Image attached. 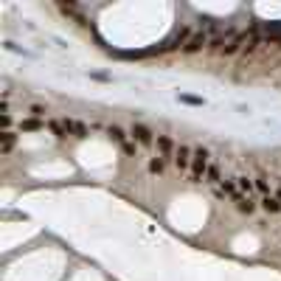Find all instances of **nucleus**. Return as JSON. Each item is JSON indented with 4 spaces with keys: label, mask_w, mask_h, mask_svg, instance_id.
I'll use <instances>...</instances> for the list:
<instances>
[{
    "label": "nucleus",
    "mask_w": 281,
    "mask_h": 281,
    "mask_svg": "<svg viewBox=\"0 0 281 281\" xmlns=\"http://www.w3.org/2000/svg\"><path fill=\"white\" fill-rule=\"evenodd\" d=\"M28 112H31V118H45V112H48V110H45V107H42V104H31V107H28Z\"/></svg>",
    "instance_id": "18"
},
{
    "label": "nucleus",
    "mask_w": 281,
    "mask_h": 281,
    "mask_svg": "<svg viewBox=\"0 0 281 281\" xmlns=\"http://www.w3.org/2000/svg\"><path fill=\"white\" fill-rule=\"evenodd\" d=\"M253 186H256V191H259L261 197H270V183H267L264 175H259L256 180H253Z\"/></svg>",
    "instance_id": "16"
},
{
    "label": "nucleus",
    "mask_w": 281,
    "mask_h": 281,
    "mask_svg": "<svg viewBox=\"0 0 281 281\" xmlns=\"http://www.w3.org/2000/svg\"><path fill=\"white\" fill-rule=\"evenodd\" d=\"M256 208H259V203H256L253 197H242V200L236 203V211H239V214H253Z\"/></svg>",
    "instance_id": "9"
},
{
    "label": "nucleus",
    "mask_w": 281,
    "mask_h": 281,
    "mask_svg": "<svg viewBox=\"0 0 281 281\" xmlns=\"http://www.w3.org/2000/svg\"><path fill=\"white\" fill-rule=\"evenodd\" d=\"M205 183H208V186H217V183H222V177H219V163L211 161L208 172H205Z\"/></svg>",
    "instance_id": "12"
},
{
    "label": "nucleus",
    "mask_w": 281,
    "mask_h": 281,
    "mask_svg": "<svg viewBox=\"0 0 281 281\" xmlns=\"http://www.w3.org/2000/svg\"><path fill=\"white\" fill-rule=\"evenodd\" d=\"M48 129H51V132H54L59 140H65V135H68L65 124H62V121H56V118H48Z\"/></svg>",
    "instance_id": "13"
},
{
    "label": "nucleus",
    "mask_w": 281,
    "mask_h": 281,
    "mask_svg": "<svg viewBox=\"0 0 281 281\" xmlns=\"http://www.w3.org/2000/svg\"><path fill=\"white\" fill-rule=\"evenodd\" d=\"M121 152H124V155H135V144H129V140H126L124 147H121Z\"/></svg>",
    "instance_id": "20"
},
{
    "label": "nucleus",
    "mask_w": 281,
    "mask_h": 281,
    "mask_svg": "<svg viewBox=\"0 0 281 281\" xmlns=\"http://www.w3.org/2000/svg\"><path fill=\"white\" fill-rule=\"evenodd\" d=\"M14 144H17V132H3V144H0V152L3 155H12V149H14Z\"/></svg>",
    "instance_id": "10"
},
{
    "label": "nucleus",
    "mask_w": 281,
    "mask_h": 281,
    "mask_svg": "<svg viewBox=\"0 0 281 281\" xmlns=\"http://www.w3.org/2000/svg\"><path fill=\"white\" fill-rule=\"evenodd\" d=\"M211 166V152L205 147L194 149V158H191V169H189V180L191 183H205V172Z\"/></svg>",
    "instance_id": "1"
},
{
    "label": "nucleus",
    "mask_w": 281,
    "mask_h": 281,
    "mask_svg": "<svg viewBox=\"0 0 281 281\" xmlns=\"http://www.w3.org/2000/svg\"><path fill=\"white\" fill-rule=\"evenodd\" d=\"M107 135H110V138L115 140V144H121V147L126 144V132L121 129V126H115V124H112V126H107Z\"/></svg>",
    "instance_id": "14"
},
{
    "label": "nucleus",
    "mask_w": 281,
    "mask_h": 281,
    "mask_svg": "<svg viewBox=\"0 0 281 281\" xmlns=\"http://www.w3.org/2000/svg\"><path fill=\"white\" fill-rule=\"evenodd\" d=\"M129 135H132V140L138 144V147H144V149H149L155 144V132L149 129V126H144V124H132Z\"/></svg>",
    "instance_id": "2"
},
{
    "label": "nucleus",
    "mask_w": 281,
    "mask_h": 281,
    "mask_svg": "<svg viewBox=\"0 0 281 281\" xmlns=\"http://www.w3.org/2000/svg\"><path fill=\"white\" fill-rule=\"evenodd\" d=\"M275 197H278V203H281V180H278V189H275Z\"/></svg>",
    "instance_id": "21"
},
{
    "label": "nucleus",
    "mask_w": 281,
    "mask_h": 281,
    "mask_svg": "<svg viewBox=\"0 0 281 281\" xmlns=\"http://www.w3.org/2000/svg\"><path fill=\"white\" fill-rule=\"evenodd\" d=\"M205 45H208V34H205V31H197L194 37H191L189 42H186V54H197V51H203Z\"/></svg>",
    "instance_id": "5"
},
{
    "label": "nucleus",
    "mask_w": 281,
    "mask_h": 281,
    "mask_svg": "<svg viewBox=\"0 0 281 281\" xmlns=\"http://www.w3.org/2000/svg\"><path fill=\"white\" fill-rule=\"evenodd\" d=\"M149 172H152V175H163V172H166V161H163L161 155L149 161Z\"/></svg>",
    "instance_id": "17"
},
{
    "label": "nucleus",
    "mask_w": 281,
    "mask_h": 281,
    "mask_svg": "<svg viewBox=\"0 0 281 281\" xmlns=\"http://www.w3.org/2000/svg\"><path fill=\"white\" fill-rule=\"evenodd\" d=\"M191 158H194V152H191L186 144H180V147H177V152H175V166H177V172H189V169H191Z\"/></svg>",
    "instance_id": "3"
},
{
    "label": "nucleus",
    "mask_w": 281,
    "mask_h": 281,
    "mask_svg": "<svg viewBox=\"0 0 281 281\" xmlns=\"http://www.w3.org/2000/svg\"><path fill=\"white\" fill-rule=\"evenodd\" d=\"M247 40H250V37H247V34H239L233 42H228V45H225V51H222V54H225V56H231V54H236V51H245V48H242V45H245Z\"/></svg>",
    "instance_id": "8"
},
{
    "label": "nucleus",
    "mask_w": 281,
    "mask_h": 281,
    "mask_svg": "<svg viewBox=\"0 0 281 281\" xmlns=\"http://www.w3.org/2000/svg\"><path fill=\"white\" fill-rule=\"evenodd\" d=\"M62 124H65V129H68L70 135H76V138H84V135H87V126L76 118H62Z\"/></svg>",
    "instance_id": "6"
},
{
    "label": "nucleus",
    "mask_w": 281,
    "mask_h": 281,
    "mask_svg": "<svg viewBox=\"0 0 281 281\" xmlns=\"http://www.w3.org/2000/svg\"><path fill=\"white\" fill-rule=\"evenodd\" d=\"M208 51H217V54H222V51H225V37H214V40H211V45H208Z\"/></svg>",
    "instance_id": "19"
},
{
    "label": "nucleus",
    "mask_w": 281,
    "mask_h": 281,
    "mask_svg": "<svg viewBox=\"0 0 281 281\" xmlns=\"http://www.w3.org/2000/svg\"><path fill=\"white\" fill-rule=\"evenodd\" d=\"M259 205L267 211V214H281V203H278V197H275V194L261 197V200H259Z\"/></svg>",
    "instance_id": "7"
},
{
    "label": "nucleus",
    "mask_w": 281,
    "mask_h": 281,
    "mask_svg": "<svg viewBox=\"0 0 281 281\" xmlns=\"http://www.w3.org/2000/svg\"><path fill=\"white\" fill-rule=\"evenodd\" d=\"M42 126H45V121H40V118H23L20 129L23 132H40Z\"/></svg>",
    "instance_id": "11"
},
{
    "label": "nucleus",
    "mask_w": 281,
    "mask_h": 281,
    "mask_svg": "<svg viewBox=\"0 0 281 281\" xmlns=\"http://www.w3.org/2000/svg\"><path fill=\"white\" fill-rule=\"evenodd\" d=\"M158 152H161V158L163 161H175V152H177V147H175V140L169 138V135H158Z\"/></svg>",
    "instance_id": "4"
},
{
    "label": "nucleus",
    "mask_w": 281,
    "mask_h": 281,
    "mask_svg": "<svg viewBox=\"0 0 281 281\" xmlns=\"http://www.w3.org/2000/svg\"><path fill=\"white\" fill-rule=\"evenodd\" d=\"M236 186H239V191L245 197H250L253 191H256V186H253V180H247V177H236Z\"/></svg>",
    "instance_id": "15"
}]
</instances>
